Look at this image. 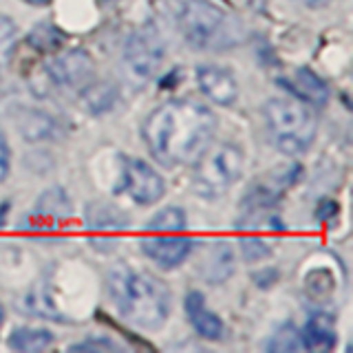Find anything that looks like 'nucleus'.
Returning a JSON list of instances; mask_svg holds the SVG:
<instances>
[{
    "mask_svg": "<svg viewBox=\"0 0 353 353\" xmlns=\"http://www.w3.org/2000/svg\"><path fill=\"white\" fill-rule=\"evenodd\" d=\"M216 115L194 99H170L157 106L141 126V137L161 165H192L212 143Z\"/></svg>",
    "mask_w": 353,
    "mask_h": 353,
    "instance_id": "1",
    "label": "nucleus"
},
{
    "mask_svg": "<svg viewBox=\"0 0 353 353\" xmlns=\"http://www.w3.org/2000/svg\"><path fill=\"white\" fill-rule=\"evenodd\" d=\"M108 294L119 316L139 329L154 331L170 316L172 296L159 276L117 263L108 272Z\"/></svg>",
    "mask_w": 353,
    "mask_h": 353,
    "instance_id": "2",
    "label": "nucleus"
},
{
    "mask_svg": "<svg viewBox=\"0 0 353 353\" xmlns=\"http://www.w3.org/2000/svg\"><path fill=\"white\" fill-rule=\"evenodd\" d=\"M176 27L190 47L205 51L232 49L245 38L241 22L210 0H183L176 14Z\"/></svg>",
    "mask_w": 353,
    "mask_h": 353,
    "instance_id": "3",
    "label": "nucleus"
},
{
    "mask_svg": "<svg viewBox=\"0 0 353 353\" xmlns=\"http://www.w3.org/2000/svg\"><path fill=\"white\" fill-rule=\"evenodd\" d=\"M265 130L272 146L290 157L305 154L316 139V117L305 102L294 97H272L263 108Z\"/></svg>",
    "mask_w": 353,
    "mask_h": 353,
    "instance_id": "4",
    "label": "nucleus"
},
{
    "mask_svg": "<svg viewBox=\"0 0 353 353\" xmlns=\"http://www.w3.org/2000/svg\"><path fill=\"white\" fill-rule=\"evenodd\" d=\"M243 150L232 141L210 143L192 165V188L203 199L223 196L243 172Z\"/></svg>",
    "mask_w": 353,
    "mask_h": 353,
    "instance_id": "5",
    "label": "nucleus"
},
{
    "mask_svg": "<svg viewBox=\"0 0 353 353\" xmlns=\"http://www.w3.org/2000/svg\"><path fill=\"white\" fill-rule=\"evenodd\" d=\"M163 53H165L163 40L159 36L157 27L143 25L128 36L121 62H124V69L130 80L143 84L152 80V77L157 75V71L161 69Z\"/></svg>",
    "mask_w": 353,
    "mask_h": 353,
    "instance_id": "6",
    "label": "nucleus"
},
{
    "mask_svg": "<svg viewBox=\"0 0 353 353\" xmlns=\"http://www.w3.org/2000/svg\"><path fill=\"white\" fill-rule=\"evenodd\" d=\"M117 190H124L139 205H152L165 194V181L148 161L124 157Z\"/></svg>",
    "mask_w": 353,
    "mask_h": 353,
    "instance_id": "7",
    "label": "nucleus"
},
{
    "mask_svg": "<svg viewBox=\"0 0 353 353\" xmlns=\"http://www.w3.org/2000/svg\"><path fill=\"white\" fill-rule=\"evenodd\" d=\"M47 73L55 86L66 91H82L95 80V62L84 49H71L55 55L47 66Z\"/></svg>",
    "mask_w": 353,
    "mask_h": 353,
    "instance_id": "8",
    "label": "nucleus"
},
{
    "mask_svg": "<svg viewBox=\"0 0 353 353\" xmlns=\"http://www.w3.org/2000/svg\"><path fill=\"white\" fill-rule=\"evenodd\" d=\"M84 221H86L88 241L102 252L113 248L117 236L121 232H126V228L130 225L128 216L117 205L106 201H95L88 205Z\"/></svg>",
    "mask_w": 353,
    "mask_h": 353,
    "instance_id": "9",
    "label": "nucleus"
},
{
    "mask_svg": "<svg viewBox=\"0 0 353 353\" xmlns=\"http://www.w3.org/2000/svg\"><path fill=\"white\" fill-rule=\"evenodd\" d=\"M141 252L163 270L179 268L194 250V241L183 232H146L139 241Z\"/></svg>",
    "mask_w": 353,
    "mask_h": 353,
    "instance_id": "10",
    "label": "nucleus"
},
{
    "mask_svg": "<svg viewBox=\"0 0 353 353\" xmlns=\"http://www.w3.org/2000/svg\"><path fill=\"white\" fill-rule=\"evenodd\" d=\"M298 174H301V168H298V165L276 168L274 172L265 174L259 183H254V188L248 192V196L243 199V205H248L250 212H256V210H268L270 205H274L285 194L287 188L294 185Z\"/></svg>",
    "mask_w": 353,
    "mask_h": 353,
    "instance_id": "11",
    "label": "nucleus"
},
{
    "mask_svg": "<svg viewBox=\"0 0 353 353\" xmlns=\"http://www.w3.org/2000/svg\"><path fill=\"white\" fill-rule=\"evenodd\" d=\"M201 93L216 106H232L239 99V82L234 73L219 64H201L196 69Z\"/></svg>",
    "mask_w": 353,
    "mask_h": 353,
    "instance_id": "12",
    "label": "nucleus"
},
{
    "mask_svg": "<svg viewBox=\"0 0 353 353\" xmlns=\"http://www.w3.org/2000/svg\"><path fill=\"white\" fill-rule=\"evenodd\" d=\"M71 212H73L71 196L66 194L64 188L53 185L49 190H44L36 201V208H33V221H36L40 230L51 228V225L55 228V225H60L62 221L69 219Z\"/></svg>",
    "mask_w": 353,
    "mask_h": 353,
    "instance_id": "13",
    "label": "nucleus"
},
{
    "mask_svg": "<svg viewBox=\"0 0 353 353\" xmlns=\"http://www.w3.org/2000/svg\"><path fill=\"white\" fill-rule=\"evenodd\" d=\"M281 84L287 88L290 93L296 95V99H301L305 104L312 106H323L329 99V86L323 77H318L314 71L309 69H294L290 77L281 80Z\"/></svg>",
    "mask_w": 353,
    "mask_h": 353,
    "instance_id": "14",
    "label": "nucleus"
},
{
    "mask_svg": "<svg viewBox=\"0 0 353 353\" xmlns=\"http://www.w3.org/2000/svg\"><path fill=\"white\" fill-rule=\"evenodd\" d=\"M185 314L192 329L201 338L219 340L223 336V323H221V318L214 312H210L205 307V298L201 292H190L185 296Z\"/></svg>",
    "mask_w": 353,
    "mask_h": 353,
    "instance_id": "15",
    "label": "nucleus"
},
{
    "mask_svg": "<svg viewBox=\"0 0 353 353\" xmlns=\"http://www.w3.org/2000/svg\"><path fill=\"white\" fill-rule=\"evenodd\" d=\"M336 320L329 314H314L301 329V342L307 351H331L336 347Z\"/></svg>",
    "mask_w": 353,
    "mask_h": 353,
    "instance_id": "16",
    "label": "nucleus"
},
{
    "mask_svg": "<svg viewBox=\"0 0 353 353\" xmlns=\"http://www.w3.org/2000/svg\"><path fill=\"white\" fill-rule=\"evenodd\" d=\"M201 276L210 283V285H221L225 283L232 272H234V254L228 248V243H214L210 245L201 259Z\"/></svg>",
    "mask_w": 353,
    "mask_h": 353,
    "instance_id": "17",
    "label": "nucleus"
},
{
    "mask_svg": "<svg viewBox=\"0 0 353 353\" xmlns=\"http://www.w3.org/2000/svg\"><path fill=\"white\" fill-rule=\"evenodd\" d=\"M53 345V334L40 327H16L9 336V347L14 351L36 353Z\"/></svg>",
    "mask_w": 353,
    "mask_h": 353,
    "instance_id": "18",
    "label": "nucleus"
},
{
    "mask_svg": "<svg viewBox=\"0 0 353 353\" xmlns=\"http://www.w3.org/2000/svg\"><path fill=\"white\" fill-rule=\"evenodd\" d=\"M80 97H82V104L86 110H91V113H102V110H108L110 106H113L117 91H115L113 84L93 80L91 84L82 88Z\"/></svg>",
    "mask_w": 353,
    "mask_h": 353,
    "instance_id": "19",
    "label": "nucleus"
},
{
    "mask_svg": "<svg viewBox=\"0 0 353 353\" xmlns=\"http://www.w3.org/2000/svg\"><path fill=\"white\" fill-rule=\"evenodd\" d=\"M20 130L29 141H40V139H49L55 135V121L40 113V110H29V113L20 119Z\"/></svg>",
    "mask_w": 353,
    "mask_h": 353,
    "instance_id": "20",
    "label": "nucleus"
},
{
    "mask_svg": "<svg viewBox=\"0 0 353 353\" xmlns=\"http://www.w3.org/2000/svg\"><path fill=\"white\" fill-rule=\"evenodd\" d=\"M183 230H185V212L176 205L159 210L146 225V232H183Z\"/></svg>",
    "mask_w": 353,
    "mask_h": 353,
    "instance_id": "21",
    "label": "nucleus"
},
{
    "mask_svg": "<svg viewBox=\"0 0 353 353\" xmlns=\"http://www.w3.org/2000/svg\"><path fill=\"white\" fill-rule=\"evenodd\" d=\"M16 42H18L16 22L7 16H0V71L9 64L11 55H14V49H16Z\"/></svg>",
    "mask_w": 353,
    "mask_h": 353,
    "instance_id": "22",
    "label": "nucleus"
},
{
    "mask_svg": "<svg viewBox=\"0 0 353 353\" xmlns=\"http://www.w3.org/2000/svg\"><path fill=\"white\" fill-rule=\"evenodd\" d=\"M270 351H298L303 349L301 342V329H296L292 325H285L272 336V342L268 345Z\"/></svg>",
    "mask_w": 353,
    "mask_h": 353,
    "instance_id": "23",
    "label": "nucleus"
},
{
    "mask_svg": "<svg viewBox=\"0 0 353 353\" xmlns=\"http://www.w3.org/2000/svg\"><path fill=\"white\" fill-rule=\"evenodd\" d=\"M241 252H243V256H245V261L256 263V261H263L265 256H270V245L259 234H248V236H241Z\"/></svg>",
    "mask_w": 353,
    "mask_h": 353,
    "instance_id": "24",
    "label": "nucleus"
},
{
    "mask_svg": "<svg viewBox=\"0 0 353 353\" xmlns=\"http://www.w3.org/2000/svg\"><path fill=\"white\" fill-rule=\"evenodd\" d=\"M60 33L51 29V27H38V29H33L31 31V36H29V44L31 47H38L40 51H51L55 49L60 44Z\"/></svg>",
    "mask_w": 353,
    "mask_h": 353,
    "instance_id": "25",
    "label": "nucleus"
},
{
    "mask_svg": "<svg viewBox=\"0 0 353 353\" xmlns=\"http://www.w3.org/2000/svg\"><path fill=\"white\" fill-rule=\"evenodd\" d=\"M117 349L119 347L108 338H91V340L77 342V345L71 347V351H117Z\"/></svg>",
    "mask_w": 353,
    "mask_h": 353,
    "instance_id": "26",
    "label": "nucleus"
},
{
    "mask_svg": "<svg viewBox=\"0 0 353 353\" xmlns=\"http://www.w3.org/2000/svg\"><path fill=\"white\" fill-rule=\"evenodd\" d=\"M9 168H11V150H9L5 132H0V183L7 179Z\"/></svg>",
    "mask_w": 353,
    "mask_h": 353,
    "instance_id": "27",
    "label": "nucleus"
},
{
    "mask_svg": "<svg viewBox=\"0 0 353 353\" xmlns=\"http://www.w3.org/2000/svg\"><path fill=\"white\" fill-rule=\"evenodd\" d=\"M296 3H301L303 7H309V9H325L334 3V0H296Z\"/></svg>",
    "mask_w": 353,
    "mask_h": 353,
    "instance_id": "28",
    "label": "nucleus"
},
{
    "mask_svg": "<svg viewBox=\"0 0 353 353\" xmlns=\"http://www.w3.org/2000/svg\"><path fill=\"white\" fill-rule=\"evenodd\" d=\"M22 3H27L31 7H47L49 5V0H22Z\"/></svg>",
    "mask_w": 353,
    "mask_h": 353,
    "instance_id": "29",
    "label": "nucleus"
}]
</instances>
